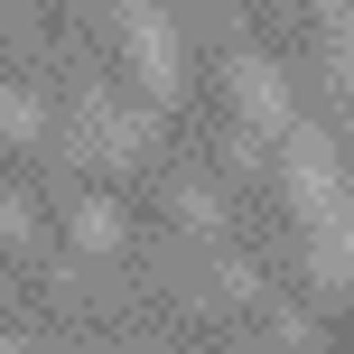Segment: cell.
I'll use <instances>...</instances> for the list:
<instances>
[{
	"label": "cell",
	"mask_w": 354,
	"mask_h": 354,
	"mask_svg": "<svg viewBox=\"0 0 354 354\" xmlns=\"http://www.w3.org/2000/svg\"><path fill=\"white\" fill-rule=\"evenodd\" d=\"M122 47L140 56V84L149 93H177V84H187V47H177V19L168 10L131 0V10H122Z\"/></svg>",
	"instance_id": "obj_2"
},
{
	"label": "cell",
	"mask_w": 354,
	"mask_h": 354,
	"mask_svg": "<svg viewBox=\"0 0 354 354\" xmlns=\"http://www.w3.org/2000/svg\"><path fill=\"white\" fill-rule=\"evenodd\" d=\"M37 131H47V103H37L28 84H10L0 93V140H37Z\"/></svg>",
	"instance_id": "obj_5"
},
{
	"label": "cell",
	"mask_w": 354,
	"mask_h": 354,
	"mask_svg": "<svg viewBox=\"0 0 354 354\" xmlns=\"http://www.w3.org/2000/svg\"><path fill=\"white\" fill-rule=\"evenodd\" d=\"M0 233H10V243L28 233V196H0Z\"/></svg>",
	"instance_id": "obj_7"
},
{
	"label": "cell",
	"mask_w": 354,
	"mask_h": 354,
	"mask_svg": "<svg viewBox=\"0 0 354 354\" xmlns=\"http://www.w3.org/2000/svg\"><path fill=\"white\" fill-rule=\"evenodd\" d=\"M75 243L112 252V243H122V205H112V196H84V205H75Z\"/></svg>",
	"instance_id": "obj_4"
},
{
	"label": "cell",
	"mask_w": 354,
	"mask_h": 354,
	"mask_svg": "<svg viewBox=\"0 0 354 354\" xmlns=\"http://www.w3.org/2000/svg\"><path fill=\"white\" fill-rule=\"evenodd\" d=\"M233 103H243V122L252 131H289V122H299V103H289V75L280 66H270V56H233Z\"/></svg>",
	"instance_id": "obj_3"
},
{
	"label": "cell",
	"mask_w": 354,
	"mask_h": 354,
	"mask_svg": "<svg viewBox=\"0 0 354 354\" xmlns=\"http://www.w3.org/2000/svg\"><path fill=\"white\" fill-rule=\"evenodd\" d=\"M177 214H187V224H224V196H214V187H196V177H187V187H177Z\"/></svg>",
	"instance_id": "obj_6"
},
{
	"label": "cell",
	"mask_w": 354,
	"mask_h": 354,
	"mask_svg": "<svg viewBox=\"0 0 354 354\" xmlns=\"http://www.w3.org/2000/svg\"><path fill=\"white\" fill-rule=\"evenodd\" d=\"M280 168H289V196H299L308 214V261H317V289L345 280V187H336V140H326L317 122H289L280 131Z\"/></svg>",
	"instance_id": "obj_1"
}]
</instances>
